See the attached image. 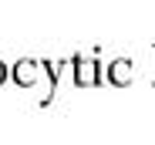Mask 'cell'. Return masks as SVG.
Segmentation results:
<instances>
[{"label":"cell","mask_w":155,"mask_h":145,"mask_svg":"<svg viewBox=\"0 0 155 145\" xmlns=\"http://www.w3.org/2000/svg\"><path fill=\"white\" fill-rule=\"evenodd\" d=\"M74 81L81 88H91L101 81V64L94 58H74Z\"/></svg>","instance_id":"cell-1"},{"label":"cell","mask_w":155,"mask_h":145,"mask_svg":"<svg viewBox=\"0 0 155 145\" xmlns=\"http://www.w3.org/2000/svg\"><path fill=\"white\" fill-rule=\"evenodd\" d=\"M41 71H44V64H41V61L24 58V61H17V64H14V81H17L20 88H31V84H37V81H41Z\"/></svg>","instance_id":"cell-2"},{"label":"cell","mask_w":155,"mask_h":145,"mask_svg":"<svg viewBox=\"0 0 155 145\" xmlns=\"http://www.w3.org/2000/svg\"><path fill=\"white\" fill-rule=\"evenodd\" d=\"M132 78H135V64H132V58H115L111 68H108V81L118 84V88H125Z\"/></svg>","instance_id":"cell-3"},{"label":"cell","mask_w":155,"mask_h":145,"mask_svg":"<svg viewBox=\"0 0 155 145\" xmlns=\"http://www.w3.org/2000/svg\"><path fill=\"white\" fill-rule=\"evenodd\" d=\"M7 74H10V71H7V64H4V61H0V84H4V81H7Z\"/></svg>","instance_id":"cell-4"}]
</instances>
